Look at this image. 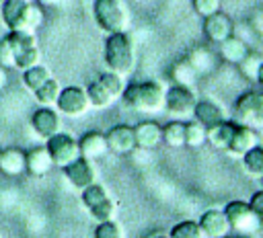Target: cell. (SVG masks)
Masks as SVG:
<instances>
[{
    "label": "cell",
    "instance_id": "cell-18",
    "mask_svg": "<svg viewBox=\"0 0 263 238\" xmlns=\"http://www.w3.org/2000/svg\"><path fill=\"white\" fill-rule=\"evenodd\" d=\"M0 172L6 176H18L27 172V152L21 148H4L0 150Z\"/></svg>",
    "mask_w": 263,
    "mask_h": 238
},
{
    "label": "cell",
    "instance_id": "cell-40",
    "mask_svg": "<svg viewBox=\"0 0 263 238\" xmlns=\"http://www.w3.org/2000/svg\"><path fill=\"white\" fill-rule=\"evenodd\" d=\"M249 205L253 207V211L263 220V189L261 191H257V193H253V197L249 199Z\"/></svg>",
    "mask_w": 263,
    "mask_h": 238
},
{
    "label": "cell",
    "instance_id": "cell-33",
    "mask_svg": "<svg viewBox=\"0 0 263 238\" xmlns=\"http://www.w3.org/2000/svg\"><path fill=\"white\" fill-rule=\"evenodd\" d=\"M171 238H205L201 228H199V222H193V220H183L179 224H175L171 228Z\"/></svg>",
    "mask_w": 263,
    "mask_h": 238
},
{
    "label": "cell",
    "instance_id": "cell-4",
    "mask_svg": "<svg viewBox=\"0 0 263 238\" xmlns=\"http://www.w3.org/2000/svg\"><path fill=\"white\" fill-rule=\"evenodd\" d=\"M92 16H95L97 27L107 35L121 33L129 25V12L123 0H95Z\"/></svg>",
    "mask_w": 263,
    "mask_h": 238
},
{
    "label": "cell",
    "instance_id": "cell-24",
    "mask_svg": "<svg viewBox=\"0 0 263 238\" xmlns=\"http://www.w3.org/2000/svg\"><path fill=\"white\" fill-rule=\"evenodd\" d=\"M242 166L249 176L259 179V181L263 179V146L261 144H257L242 156Z\"/></svg>",
    "mask_w": 263,
    "mask_h": 238
},
{
    "label": "cell",
    "instance_id": "cell-45",
    "mask_svg": "<svg viewBox=\"0 0 263 238\" xmlns=\"http://www.w3.org/2000/svg\"><path fill=\"white\" fill-rule=\"evenodd\" d=\"M238 238H251V236H238Z\"/></svg>",
    "mask_w": 263,
    "mask_h": 238
},
{
    "label": "cell",
    "instance_id": "cell-12",
    "mask_svg": "<svg viewBox=\"0 0 263 238\" xmlns=\"http://www.w3.org/2000/svg\"><path fill=\"white\" fill-rule=\"evenodd\" d=\"M31 127H33V131H35L39 137L49 140L51 135H55V133L62 131L60 113H58L53 107H39V109L33 111V115H31Z\"/></svg>",
    "mask_w": 263,
    "mask_h": 238
},
{
    "label": "cell",
    "instance_id": "cell-44",
    "mask_svg": "<svg viewBox=\"0 0 263 238\" xmlns=\"http://www.w3.org/2000/svg\"><path fill=\"white\" fill-rule=\"evenodd\" d=\"M154 238H171V236H164V234H160V236H154Z\"/></svg>",
    "mask_w": 263,
    "mask_h": 238
},
{
    "label": "cell",
    "instance_id": "cell-2",
    "mask_svg": "<svg viewBox=\"0 0 263 238\" xmlns=\"http://www.w3.org/2000/svg\"><path fill=\"white\" fill-rule=\"evenodd\" d=\"M0 14L8 31H31L35 33L43 23V8L29 0H4Z\"/></svg>",
    "mask_w": 263,
    "mask_h": 238
},
{
    "label": "cell",
    "instance_id": "cell-1",
    "mask_svg": "<svg viewBox=\"0 0 263 238\" xmlns=\"http://www.w3.org/2000/svg\"><path fill=\"white\" fill-rule=\"evenodd\" d=\"M164 96L166 88L158 80H144V82H132L123 88V103L140 113H160L164 109Z\"/></svg>",
    "mask_w": 263,
    "mask_h": 238
},
{
    "label": "cell",
    "instance_id": "cell-14",
    "mask_svg": "<svg viewBox=\"0 0 263 238\" xmlns=\"http://www.w3.org/2000/svg\"><path fill=\"white\" fill-rule=\"evenodd\" d=\"M105 137L109 144V152H113V154H129L138 148L134 127H129V125H115L105 133Z\"/></svg>",
    "mask_w": 263,
    "mask_h": 238
},
{
    "label": "cell",
    "instance_id": "cell-26",
    "mask_svg": "<svg viewBox=\"0 0 263 238\" xmlns=\"http://www.w3.org/2000/svg\"><path fill=\"white\" fill-rule=\"evenodd\" d=\"M162 142L171 148H181L185 146V121L175 119L162 127Z\"/></svg>",
    "mask_w": 263,
    "mask_h": 238
},
{
    "label": "cell",
    "instance_id": "cell-42",
    "mask_svg": "<svg viewBox=\"0 0 263 238\" xmlns=\"http://www.w3.org/2000/svg\"><path fill=\"white\" fill-rule=\"evenodd\" d=\"M35 2H37L41 8H51V6H58L62 0H35Z\"/></svg>",
    "mask_w": 263,
    "mask_h": 238
},
{
    "label": "cell",
    "instance_id": "cell-9",
    "mask_svg": "<svg viewBox=\"0 0 263 238\" xmlns=\"http://www.w3.org/2000/svg\"><path fill=\"white\" fill-rule=\"evenodd\" d=\"M45 142H47V144H45V148H47V152H49V156H51L53 166L64 168V166H68L70 162H74V160L80 156L78 140H76V137H72L70 133L60 131V133L51 135V137H49V140H45Z\"/></svg>",
    "mask_w": 263,
    "mask_h": 238
},
{
    "label": "cell",
    "instance_id": "cell-38",
    "mask_svg": "<svg viewBox=\"0 0 263 238\" xmlns=\"http://www.w3.org/2000/svg\"><path fill=\"white\" fill-rule=\"evenodd\" d=\"M191 4H193V10L203 18L220 12L222 8V0H191Z\"/></svg>",
    "mask_w": 263,
    "mask_h": 238
},
{
    "label": "cell",
    "instance_id": "cell-15",
    "mask_svg": "<svg viewBox=\"0 0 263 238\" xmlns=\"http://www.w3.org/2000/svg\"><path fill=\"white\" fill-rule=\"evenodd\" d=\"M232 33H234V25H232L230 16L224 14L222 10L203 18V35H205L210 41L222 43V41L228 39Z\"/></svg>",
    "mask_w": 263,
    "mask_h": 238
},
{
    "label": "cell",
    "instance_id": "cell-46",
    "mask_svg": "<svg viewBox=\"0 0 263 238\" xmlns=\"http://www.w3.org/2000/svg\"><path fill=\"white\" fill-rule=\"evenodd\" d=\"M261 228H263V220H261Z\"/></svg>",
    "mask_w": 263,
    "mask_h": 238
},
{
    "label": "cell",
    "instance_id": "cell-30",
    "mask_svg": "<svg viewBox=\"0 0 263 238\" xmlns=\"http://www.w3.org/2000/svg\"><path fill=\"white\" fill-rule=\"evenodd\" d=\"M86 94H88V101H90V107H97V109H105L109 107L115 98L111 96V92L99 82V80H92L88 86H86Z\"/></svg>",
    "mask_w": 263,
    "mask_h": 238
},
{
    "label": "cell",
    "instance_id": "cell-16",
    "mask_svg": "<svg viewBox=\"0 0 263 238\" xmlns=\"http://www.w3.org/2000/svg\"><path fill=\"white\" fill-rule=\"evenodd\" d=\"M257 144H259V137H257L255 129L249 127V125H240V123H236L226 152H230L232 156H240V158H242V156H245L251 148H255Z\"/></svg>",
    "mask_w": 263,
    "mask_h": 238
},
{
    "label": "cell",
    "instance_id": "cell-13",
    "mask_svg": "<svg viewBox=\"0 0 263 238\" xmlns=\"http://www.w3.org/2000/svg\"><path fill=\"white\" fill-rule=\"evenodd\" d=\"M199 228L205 238H224L230 234V222L224 209H208L199 217Z\"/></svg>",
    "mask_w": 263,
    "mask_h": 238
},
{
    "label": "cell",
    "instance_id": "cell-32",
    "mask_svg": "<svg viewBox=\"0 0 263 238\" xmlns=\"http://www.w3.org/2000/svg\"><path fill=\"white\" fill-rule=\"evenodd\" d=\"M6 39H8V43L12 45L14 55H16L18 51H23V49H29V47H35V45H37V37H35V33H31V31H8Z\"/></svg>",
    "mask_w": 263,
    "mask_h": 238
},
{
    "label": "cell",
    "instance_id": "cell-23",
    "mask_svg": "<svg viewBox=\"0 0 263 238\" xmlns=\"http://www.w3.org/2000/svg\"><path fill=\"white\" fill-rule=\"evenodd\" d=\"M234 125L236 123H232V121H222L214 127H208V144L214 146L216 150H228Z\"/></svg>",
    "mask_w": 263,
    "mask_h": 238
},
{
    "label": "cell",
    "instance_id": "cell-47",
    "mask_svg": "<svg viewBox=\"0 0 263 238\" xmlns=\"http://www.w3.org/2000/svg\"><path fill=\"white\" fill-rule=\"evenodd\" d=\"M261 183H263V179H261Z\"/></svg>",
    "mask_w": 263,
    "mask_h": 238
},
{
    "label": "cell",
    "instance_id": "cell-28",
    "mask_svg": "<svg viewBox=\"0 0 263 238\" xmlns=\"http://www.w3.org/2000/svg\"><path fill=\"white\" fill-rule=\"evenodd\" d=\"M205 142H208V127L201 125L197 119L185 121V146L201 148Z\"/></svg>",
    "mask_w": 263,
    "mask_h": 238
},
{
    "label": "cell",
    "instance_id": "cell-6",
    "mask_svg": "<svg viewBox=\"0 0 263 238\" xmlns=\"http://www.w3.org/2000/svg\"><path fill=\"white\" fill-rule=\"evenodd\" d=\"M82 203L97 222H105V220L115 217L117 205L111 199V195L107 193V189L99 183H92L86 189H82Z\"/></svg>",
    "mask_w": 263,
    "mask_h": 238
},
{
    "label": "cell",
    "instance_id": "cell-20",
    "mask_svg": "<svg viewBox=\"0 0 263 238\" xmlns=\"http://www.w3.org/2000/svg\"><path fill=\"white\" fill-rule=\"evenodd\" d=\"M136 146L142 150H152L162 142V127L156 121H142L134 125Z\"/></svg>",
    "mask_w": 263,
    "mask_h": 238
},
{
    "label": "cell",
    "instance_id": "cell-8",
    "mask_svg": "<svg viewBox=\"0 0 263 238\" xmlns=\"http://www.w3.org/2000/svg\"><path fill=\"white\" fill-rule=\"evenodd\" d=\"M195 103H197V96H195L193 88L181 86V84H173V86L166 88L164 109L168 111V115H173L181 121L187 119V117H193Z\"/></svg>",
    "mask_w": 263,
    "mask_h": 238
},
{
    "label": "cell",
    "instance_id": "cell-10",
    "mask_svg": "<svg viewBox=\"0 0 263 238\" xmlns=\"http://www.w3.org/2000/svg\"><path fill=\"white\" fill-rule=\"evenodd\" d=\"M55 107L66 117H80V115H84L90 109V101H88L86 88L76 86V84L62 88Z\"/></svg>",
    "mask_w": 263,
    "mask_h": 238
},
{
    "label": "cell",
    "instance_id": "cell-37",
    "mask_svg": "<svg viewBox=\"0 0 263 238\" xmlns=\"http://www.w3.org/2000/svg\"><path fill=\"white\" fill-rule=\"evenodd\" d=\"M95 238H123V232L119 228L117 222L113 220H105V222H99L97 228H95Z\"/></svg>",
    "mask_w": 263,
    "mask_h": 238
},
{
    "label": "cell",
    "instance_id": "cell-43",
    "mask_svg": "<svg viewBox=\"0 0 263 238\" xmlns=\"http://www.w3.org/2000/svg\"><path fill=\"white\" fill-rule=\"evenodd\" d=\"M257 82L263 86V64H261V68H259V74H257Z\"/></svg>",
    "mask_w": 263,
    "mask_h": 238
},
{
    "label": "cell",
    "instance_id": "cell-39",
    "mask_svg": "<svg viewBox=\"0 0 263 238\" xmlns=\"http://www.w3.org/2000/svg\"><path fill=\"white\" fill-rule=\"evenodd\" d=\"M14 49H12V45L8 43V39L6 37H2L0 39V66L2 68H14Z\"/></svg>",
    "mask_w": 263,
    "mask_h": 238
},
{
    "label": "cell",
    "instance_id": "cell-31",
    "mask_svg": "<svg viewBox=\"0 0 263 238\" xmlns=\"http://www.w3.org/2000/svg\"><path fill=\"white\" fill-rule=\"evenodd\" d=\"M49 78H51L49 70H47L45 66H41V64H37V66H33V68H29V70L23 72V84H25L31 92H35V90H37L41 84H45Z\"/></svg>",
    "mask_w": 263,
    "mask_h": 238
},
{
    "label": "cell",
    "instance_id": "cell-36",
    "mask_svg": "<svg viewBox=\"0 0 263 238\" xmlns=\"http://www.w3.org/2000/svg\"><path fill=\"white\" fill-rule=\"evenodd\" d=\"M261 64H263V57H259L257 53L249 51L247 57L238 64V70H240V74H242L245 78H249V80H257V74H259Z\"/></svg>",
    "mask_w": 263,
    "mask_h": 238
},
{
    "label": "cell",
    "instance_id": "cell-27",
    "mask_svg": "<svg viewBox=\"0 0 263 238\" xmlns=\"http://www.w3.org/2000/svg\"><path fill=\"white\" fill-rule=\"evenodd\" d=\"M171 76H173V80H175V84H181V86H193L195 84V80H197V72H195V68L187 62V57L185 60H181V62H177L175 66H173V70H171Z\"/></svg>",
    "mask_w": 263,
    "mask_h": 238
},
{
    "label": "cell",
    "instance_id": "cell-17",
    "mask_svg": "<svg viewBox=\"0 0 263 238\" xmlns=\"http://www.w3.org/2000/svg\"><path fill=\"white\" fill-rule=\"evenodd\" d=\"M78 148H80V156H84L88 160H99L109 152L107 137L101 131H86L78 140Z\"/></svg>",
    "mask_w": 263,
    "mask_h": 238
},
{
    "label": "cell",
    "instance_id": "cell-11",
    "mask_svg": "<svg viewBox=\"0 0 263 238\" xmlns=\"http://www.w3.org/2000/svg\"><path fill=\"white\" fill-rule=\"evenodd\" d=\"M66 179L76 187V189H86L88 185L97 183V166L95 160H88L84 156H78L74 162H70L68 166L62 168Z\"/></svg>",
    "mask_w": 263,
    "mask_h": 238
},
{
    "label": "cell",
    "instance_id": "cell-7",
    "mask_svg": "<svg viewBox=\"0 0 263 238\" xmlns=\"http://www.w3.org/2000/svg\"><path fill=\"white\" fill-rule=\"evenodd\" d=\"M234 119L240 125L261 127L263 125V92H242L234 103Z\"/></svg>",
    "mask_w": 263,
    "mask_h": 238
},
{
    "label": "cell",
    "instance_id": "cell-48",
    "mask_svg": "<svg viewBox=\"0 0 263 238\" xmlns=\"http://www.w3.org/2000/svg\"><path fill=\"white\" fill-rule=\"evenodd\" d=\"M224 238H228V236H224Z\"/></svg>",
    "mask_w": 263,
    "mask_h": 238
},
{
    "label": "cell",
    "instance_id": "cell-41",
    "mask_svg": "<svg viewBox=\"0 0 263 238\" xmlns=\"http://www.w3.org/2000/svg\"><path fill=\"white\" fill-rule=\"evenodd\" d=\"M6 84H8V72H6V68L0 66V92L6 88Z\"/></svg>",
    "mask_w": 263,
    "mask_h": 238
},
{
    "label": "cell",
    "instance_id": "cell-34",
    "mask_svg": "<svg viewBox=\"0 0 263 238\" xmlns=\"http://www.w3.org/2000/svg\"><path fill=\"white\" fill-rule=\"evenodd\" d=\"M97 80L111 92L113 98H119V96L123 94V88H125V84H123V76H119V74L107 70V72H101Z\"/></svg>",
    "mask_w": 263,
    "mask_h": 238
},
{
    "label": "cell",
    "instance_id": "cell-35",
    "mask_svg": "<svg viewBox=\"0 0 263 238\" xmlns=\"http://www.w3.org/2000/svg\"><path fill=\"white\" fill-rule=\"evenodd\" d=\"M37 64H41V51H39V47H37V45H35V47H29V49L18 51V53H16V57H14V68H16V70H21V72H25V70H29V68L37 66Z\"/></svg>",
    "mask_w": 263,
    "mask_h": 238
},
{
    "label": "cell",
    "instance_id": "cell-22",
    "mask_svg": "<svg viewBox=\"0 0 263 238\" xmlns=\"http://www.w3.org/2000/svg\"><path fill=\"white\" fill-rule=\"evenodd\" d=\"M53 166L51 156L47 152L45 146L41 148H33L27 152V172L33 176H45L49 172V168Z\"/></svg>",
    "mask_w": 263,
    "mask_h": 238
},
{
    "label": "cell",
    "instance_id": "cell-5",
    "mask_svg": "<svg viewBox=\"0 0 263 238\" xmlns=\"http://www.w3.org/2000/svg\"><path fill=\"white\" fill-rule=\"evenodd\" d=\"M224 213L230 222V230H234L238 236H255L261 230V217L253 211L249 201L234 199L226 203Z\"/></svg>",
    "mask_w": 263,
    "mask_h": 238
},
{
    "label": "cell",
    "instance_id": "cell-19",
    "mask_svg": "<svg viewBox=\"0 0 263 238\" xmlns=\"http://www.w3.org/2000/svg\"><path fill=\"white\" fill-rule=\"evenodd\" d=\"M193 119H197V121H199L201 125H205V127H214V125L226 121V113H224V109H222L218 103L203 98V101H197V103H195Z\"/></svg>",
    "mask_w": 263,
    "mask_h": 238
},
{
    "label": "cell",
    "instance_id": "cell-3",
    "mask_svg": "<svg viewBox=\"0 0 263 238\" xmlns=\"http://www.w3.org/2000/svg\"><path fill=\"white\" fill-rule=\"evenodd\" d=\"M105 64H107V68L111 72H115L119 76H127V74L134 72L136 51H134V41L125 31L107 35V41H105Z\"/></svg>",
    "mask_w": 263,
    "mask_h": 238
},
{
    "label": "cell",
    "instance_id": "cell-21",
    "mask_svg": "<svg viewBox=\"0 0 263 238\" xmlns=\"http://www.w3.org/2000/svg\"><path fill=\"white\" fill-rule=\"evenodd\" d=\"M247 53H249V45H247L245 39L238 37V35H230L228 39H224V41L220 43V55H222V60L228 62V64H236V66H238V64L247 57Z\"/></svg>",
    "mask_w": 263,
    "mask_h": 238
},
{
    "label": "cell",
    "instance_id": "cell-29",
    "mask_svg": "<svg viewBox=\"0 0 263 238\" xmlns=\"http://www.w3.org/2000/svg\"><path fill=\"white\" fill-rule=\"evenodd\" d=\"M187 62L195 68L197 74H208L214 70V55L210 49L205 47H195L189 55H187Z\"/></svg>",
    "mask_w": 263,
    "mask_h": 238
},
{
    "label": "cell",
    "instance_id": "cell-25",
    "mask_svg": "<svg viewBox=\"0 0 263 238\" xmlns=\"http://www.w3.org/2000/svg\"><path fill=\"white\" fill-rule=\"evenodd\" d=\"M60 92H62L60 82H58L55 78H49V80H47L45 84H41L33 94H35V98H37V103H39L41 107H55Z\"/></svg>",
    "mask_w": 263,
    "mask_h": 238
}]
</instances>
